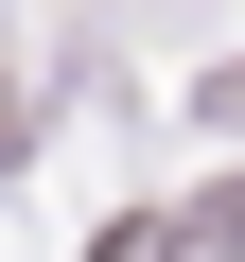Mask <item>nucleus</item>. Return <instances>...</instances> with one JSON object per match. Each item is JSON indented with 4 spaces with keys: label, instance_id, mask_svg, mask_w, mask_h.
Listing matches in <instances>:
<instances>
[{
    "label": "nucleus",
    "instance_id": "f257e3e1",
    "mask_svg": "<svg viewBox=\"0 0 245 262\" xmlns=\"http://www.w3.org/2000/svg\"><path fill=\"white\" fill-rule=\"evenodd\" d=\"M210 245H245V175H228V192H210Z\"/></svg>",
    "mask_w": 245,
    "mask_h": 262
}]
</instances>
